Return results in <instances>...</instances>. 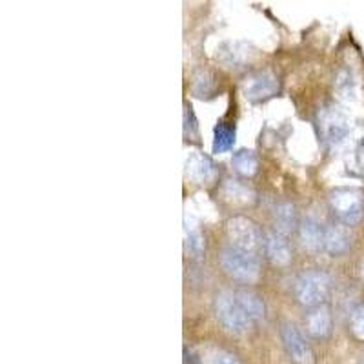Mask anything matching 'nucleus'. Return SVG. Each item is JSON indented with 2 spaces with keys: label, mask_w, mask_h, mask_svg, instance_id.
Returning a JSON list of instances; mask_svg holds the SVG:
<instances>
[{
  "label": "nucleus",
  "mask_w": 364,
  "mask_h": 364,
  "mask_svg": "<svg viewBox=\"0 0 364 364\" xmlns=\"http://www.w3.org/2000/svg\"><path fill=\"white\" fill-rule=\"evenodd\" d=\"M330 275L323 269H310V272L301 273L295 281L294 295L299 304L306 308L323 306L330 294Z\"/></svg>",
  "instance_id": "1"
},
{
  "label": "nucleus",
  "mask_w": 364,
  "mask_h": 364,
  "mask_svg": "<svg viewBox=\"0 0 364 364\" xmlns=\"http://www.w3.org/2000/svg\"><path fill=\"white\" fill-rule=\"evenodd\" d=\"M213 310H215L219 323L223 324L224 330L230 333H245L253 321L250 315L246 314L245 308L240 306L239 299H237L235 291H220L217 294L215 301H213Z\"/></svg>",
  "instance_id": "2"
},
{
  "label": "nucleus",
  "mask_w": 364,
  "mask_h": 364,
  "mask_svg": "<svg viewBox=\"0 0 364 364\" xmlns=\"http://www.w3.org/2000/svg\"><path fill=\"white\" fill-rule=\"evenodd\" d=\"M220 266L224 272L240 282H253L261 275V259L255 253L242 252L228 246L220 252Z\"/></svg>",
  "instance_id": "3"
},
{
  "label": "nucleus",
  "mask_w": 364,
  "mask_h": 364,
  "mask_svg": "<svg viewBox=\"0 0 364 364\" xmlns=\"http://www.w3.org/2000/svg\"><path fill=\"white\" fill-rule=\"evenodd\" d=\"M333 215L344 226L360 223L364 215V195L357 188H337L328 197Z\"/></svg>",
  "instance_id": "4"
},
{
  "label": "nucleus",
  "mask_w": 364,
  "mask_h": 364,
  "mask_svg": "<svg viewBox=\"0 0 364 364\" xmlns=\"http://www.w3.org/2000/svg\"><path fill=\"white\" fill-rule=\"evenodd\" d=\"M318 135L328 146L339 144L352 129V119L336 104H326L317 113Z\"/></svg>",
  "instance_id": "5"
},
{
  "label": "nucleus",
  "mask_w": 364,
  "mask_h": 364,
  "mask_svg": "<svg viewBox=\"0 0 364 364\" xmlns=\"http://www.w3.org/2000/svg\"><path fill=\"white\" fill-rule=\"evenodd\" d=\"M226 235L230 239V246L242 252H250L259 255L264 248V239L255 223L248 217H232L226 223Z\"/></svg>",
  "instance_id": "6"
},
{
  "label": "nucleus",
  "mask_w": 364,
  "mask_h": 364,
  "mask_svg": "<svg viewBox=\"0 0 364 364\" xmlns=\"http://www.w3.org/2000/svg\"><path fill=\"white\" fill-rule=\"evenodd\" d=\"M242 93L252 102H262V100L272 99L279 93V80L272 71H261L252 77H248L242 86Z\"/></svg>",
  "instance_id": "7"
},
{
  "label": "nucleus",
  "mask_w": 364,
  "mask_h": 364,
  "mask_svg": "<svg viewBox=\"0 0 364 364\" xmlns=\"http://www.w3.org/2000/svg\"><path fill=\"white\" fill-rule=\"evenodd\" d=\"M281 337L284 343L286 352L295 360L297 364H311L314 363V353L311 348L308 346L304 337L301 336V331L294 326V324H284L281 328Z\"/></svg>",
  "instance_id": "8"
},
{
  "label": "nucleus",
  "mask_w": 364,
  "mask_h": 364,
  "mask_svg": "<svg viewBox=\"0 0 364 364\" xmlns=\"http://www.w3.org/2000/svg\"><path fill=\"white\" fill-rule=\"evenodd\" d=\"M184 173L193 184H208L215 178L217 168L208 155L200 151H191L184 162Z\"/></svg>",
  "instance_id": "9"
},
{
  "label": "nucleus",
  "mask_w": 364,
  "mask_h": 364,
  "mask_svg": "<svg viewBox=\"0 0 364 364\" xmlns=\"http://www.w3.org/2000/svg\"><path fill=\"white\" fill-rule=\"evenodd\" d=\"M264 252L269 261L275 266H286L291 261V250L284 235L277 232H269L264 237Z\"/></svg>",
  "instance_id": "10"
},
{
  "label": "nucleus",
  "mask_w": 364,
  "mask_h": 364,
  "mask_svg": "<svg viewBox=\"0 0 364 364\" xmlns=\"http://www.w3.org/2000/svg\"><path fill=\"white\" fill-rule=\"evenodd\" d=\"M324 230L317 220L306 219L299 224V237L302 246L310 252H324Z\"/></svg>",
  "instance_id": "11"
},
{
  "label": "nucleus",
  "mask_w": 364,
  "mask_h": 364,
  "mask_svg": "<svg viewBox=\"0 0 364 364\" xmlns=\"http://www.w3.org/2000/svg\"><path fill=\"white\" fill-rule=\"evenodd\" d=\"M350 233L344 226H326L324 230V252L333 257L344 255L350 250Z\"/></svg>",
  "instance_id": "12"
},
{
  "label": "nucleus",
  "mask_w": 364,
  "mask_h": 364,
  "mask_svg": "<svg viewBox=\"0 0 364 364\" xmlns=\"http://www.w3.org/2000/svg\"><path fill=\"white\" fill-rule=\"evenodd\" d=\"M306 330L314 339H328L331 333V315L326 306L314 308L306 315Z\"/></svg>",
  "instance_id": "13"
},
{
  "label": "nucleus",
  "mask_w": 364,
  "mask_h": 364,
  "mask_svg": "<svg viewBox=\"0 0 364 364\" xmlns=\"http://www.w3.org/2000/svg\"><path fill=\"white\" fill-rule=\"evenodd\" d=\"M273 224H275V232L281 233V235H288L294 230H297L299 219L294 204L282 203L275 206V210H273Z\"/></svg>",
  "instance_id": "14"
},
{
  "label": "nucleus",
  "mask_w": 364,
  "mask_h": 364,
  "mask_svg": "<svg viewBox=\"0 0 364 364\" xmlns=\"http://www.w3.org/2000/svg\"><path fill=\"white\" fill-rule=\"evenodd\" d=\"M184 246H186L188 255L195 257V259L203 255L204 252V235L199 224L190 215H184Z\"/></svg>",
  "instance_id": "15"
},
{
  "label": "nucleus",
  "mask_w": 364,
  "mask_h": 364,
  "mask_svg": "<svg viewBox=\"0 0 364 364\" xmlns=\"http://www.w3.org/2000/svg\"><path fill=\"white\" fill-rule=\"evenodd\" d=\"M223 195L224 199L230 200L233 204H250L255 200V193H253L252 188H248L246 184L239 181H226L223 186Z\"/></svg>",
  "instance_id": "16"
},
{
  "label": "nucleus",
  "mask_w": 364,
  "mask_h": 364,
  "mask_svg": "<svg viewBox=\"0 0 364 364\" xmlns=\"http://www.w3.org/2000/svg\"><path fill=\"white\" fill-rule=\"evenodd\" d=\"M235 294H237V299H239V302H240V306L245 308V311L250 315V318H252L253 323H255V321H261V318H264L266 306H264V301H262L259 295L253 294V291H248V290H237Z\"/></svg>",
  "instance_id": "17"
},
{
  "label": "nucleus",
  "mask_w": 364,
  "mask_h": 364,
  "mask_svg": "<svg viewBox=\"0 0 364 364\" xmlns=\"http://www.w3.org/2000/svg\"><path fill=\"white\" fill-rule=\"evenodd\" d=\"M232 166L240 177H253L257 173V168H259V161H257V155L252 149H239L233 154Z\"/></svg>",
  "instance_id": "18"
},
{
  "label": "nucleus",
  "mask_w": 364,
  "mask_h": 364,
  "mask_svg": "<svg viewBox=\"0 0 364 364\" xmlns=\"http://www.w3.org/2000/svg\"><path fill=\"white\" fill-rule=\"evenodd\" d=\"M217 57L220 58V63L226 64L228 68H237L239 64H242L248 57V51L242 44L239 42H224L219 48V53Z\"/></svg>",
  "instance_id": "19"
},
{
  "label": "nucleus",
  "mask_w": 364,
  "mask_h": 364,
  "mask_svg": "<svg viewBox=\"0 0 364 364\" xmlns=\"http://www.w3.org/2000/svg\"><path fill=\"white\" fill-rule=\"evenodd\" d=\"M235 144V126L230 122H219L213 135V151L215 154H226Z\"/></svg>",
  "instance_id": "20"
},
{
  "label": "nucleus",
  "mask_w": 364,
  "mask_h": 364,
  "mask_svg": "<svg viewBox=\"0 0 364 364\" xmlns=\"http://www.w3.org/2000/svg\"><path fill=\"white\" fill-rule=\"evenodd\" d=\"M336 91L343 100H353L357 93V82L352 71L341 70L336 77Z\"/></svg>",
  "instance_id": "21"
},
{
  "label": "nucleus",
  "mask_w": 364,
  "mask_h": 364,
  "mask_svg": "<svg viewBox=\"0 0 364 364\" xmlns=\"http://www.w3.org/2000/svg\"><path fill=\"white\" fill-rule=\"evenodd\" d=\"M346 171L353 177H364V136L353 144L346 159Z\"/></svg>",
  "instance_id": "22"
},
{
  "label": "nucleus",
  "mask_w": 364,
  "mask_h": 364,
  "mask_svg": "<svg viewBox=\"0 0 364 364\" xmlns=\"http://www.w3.org/2000/svg\"><path fill=\"white\" fill-rule=\"evenodd\" d=\"M213 91V77L208 71H199L195 75L193 93L197 97H208Z\"/></svg>",
  "instance_id": "23"
},
{
  "label": "nucleus",
  "mask_w": 364,
  "mask_h": 364,
  "mask_svg": "<svg viewBox=\"0 0 364 364\" xmlns=\"http://www.w3.org/2000/svg\"><path fill=\"white\" fill-rule=\"evenodd\" d=\"M350 330H352L355 339L364 341V304H359V306L352 311V317H350Z\"/></svg>",
  "instance_id": "24"
},
{
  "label": "nucleus",
  "mask_w": 364,
  "mask_h": 364,
  "mask_svg": "<svg viewBox=\"0 0 364 364\" xmlns=\"http://www.w3.org/2000/svg\"><path fill=\"white\" fill-rule=\"evenodd\" d=\"M210 364H239L235 357L232 353L224 352V350H217V352L211 353Z\"/></svg>",
  "instance_id": "25"
},
{
  "label": "nucleus",
  "mask_w": 364,
  "mask_h": 364,
  "mask_svg": "<svg viewBox=\"0 0 364 364\" xmlns=\"http://www.w3.org/2000/svg\"><path fill=\"white\" fill-rule=\"evenodd\" d=\"M184 364H199V357L188 348H184Z\"/></svg>",
  "instance_id": "26"
}]
</instances>
